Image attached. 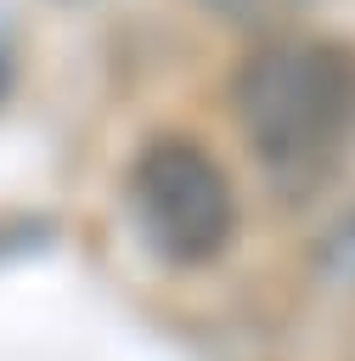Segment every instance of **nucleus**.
Masks as SVG:
<instances>
[{"label": "nucleus", "instance_id": "nucleus-2", "mask_svg": "<svg viewBox=\"0 0 355 361\" xmlns=\"http://www.w3.org/2000/svg\"><path fill=\"white\" fill-rule=\"evenodd\" d=\"M130 214H135L141 243L175 271L220 259L237 231V197H231L225 169L214 164L208 147L186 135H158L135 152Z\"/></svg>", "mask_w": 355, "mask_h": 361}, {"label": "nucleus", "instance_id": "nucleus-3", "mask_svg": "<svg viewBox=\"0 0 355 361\" xmlns=\"http://www.w3.org/2000/svg\"><path fill=\"white\" fill-rule=\"evenodd\" d=\"M316 276L338 282V288H355V209H344L321 231V243H316Z\"/></svg>", "mask_w": 355, "mask_h": 361}, {"label": "nucleus", "instance_id": "nucleus-4", "mask_svg": "<svg viewBox=\"0 0 355 361\" xmlns=\"http://www.w3.org/2000/svg\"><path fill=\"white\" fill-rule=\"evenodd\" d=\"M197 6H208V11H220L231 23H276V17L299 11L304 0H197Z\"/></svg>", "mask_w": 355, "mask_h": 361}, {"label": "nucleus", "instance_id": "nucleus-1", "mask_svg": "<svg viewBox=\"0 0 355 361\" xmlns=\"http://www.w3.org/2000/svg\"><path fill=\"white\" fill-rule=\"evenodd\" d=\"M231 113L270 197H316L355 152V45L327 34H276L231 79Z\"/></svg>", "mask_w": 355, "mask_h": 361}]
</instances>
